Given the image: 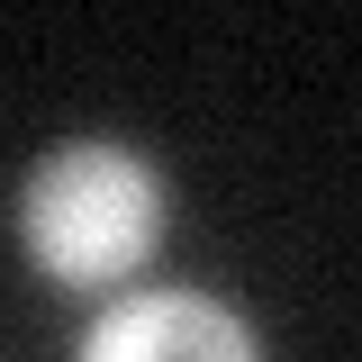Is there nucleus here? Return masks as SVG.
I'll return each mask as SVG.
<instances>
[{
    "label": "nucleus",
    "instance_id": "obj_1",
    "mask_svg": "<svg viewBox=\"0 0 362 362\" xmlns=\"http://www.w3.org/2000/svg\"><path fill=\"white\" fill-rule=\"evenodd\" d=\"M18 235L45 281L109 290L127 281L163 235V181L127 145H54L18 190Z\"/></svg>",
    "mask_w": 362,
    "mask_h": 362
},
{
    "label": "nucleus",
    "instance_id": "obj_2",
    "mask_svg": "<svg viewBox=\"0 0 362 362\" xmlns=\"http://www.w3.org/2000/svg\"><path fill=\"white\" fill-rule=\"evenodd\" d=\"M82 362H263L254 326L199 290H136L82 335Z\"/></svg>",
    "mask_w": 362,
    "mask_h": 362
}]
</instances>
